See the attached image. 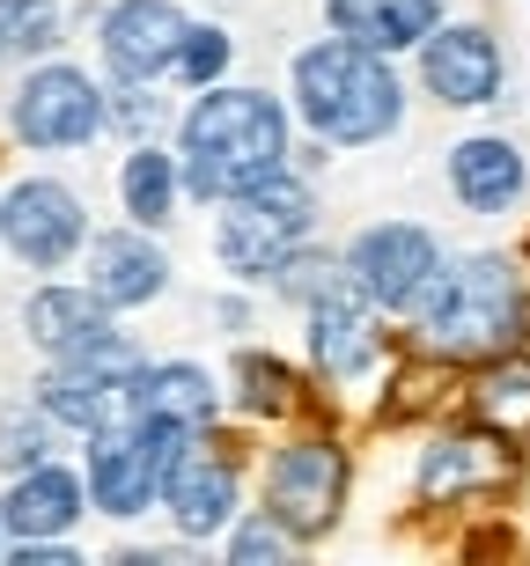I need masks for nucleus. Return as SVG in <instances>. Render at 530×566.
Returning a JSON list of instances; mask_svg holds the SVG:
<instances>
[{"mask_svg": "<svg viewBox=\"0 0 530 566\" xmlns=\"http://www.w3.org/2000/svg\"><path fill=\"white\" fill-rule=\"evenodd\" d=\"M214 412H221V382L199 360H148L141 382H133V420H163V427L207 434Z\"/></svg>", "mask_w": 530, "mask_h": 566, "instance_id": "nucleus-18", "label": "nucleus"}, {"mask_svg": "<svg viewBox=\"0 0 530 566\" xmlns=\"http://www.w3.org/2000/svg\"><path fill=\"white\" fill-rule=\"evenodd\" d=\"M89 515V479H74L66 463H30L15 471L8 501H0V523H8V545H38V537H74V523Z\"/></svg>", "mask_w": 530, "mask_h": 566, "instance_id": "nucleus-16", "label": "nucleus"}, {"mask_svg": "<svg viewBox=\"0 0 530 566\" xmlns=\"http://www.w3.org/2000/svg\"><path fill=\"white\" fill-rule=\"evenodd\" d=\"M310 235H318V191H310V169L288 163V169H273L266 185L221 199L214 258H221V273H229L236 287H266L273 265L295 251V243H310Z\"/></svg>", "mask_w": 530, "mask_h": 566, "instance_id": "nucleus-4", "label": "nucleus"}, {"mask_svg": "<svg viewBox=\"0 0 530 566\" xmlns=\"http://www.w3.org/2000/svg\"><path fill=\"white\" fill-rule=\"evenodd\" d=\"M420 88L443 111H487L509 88V60L487 22H435L420 38Z\"/></svg>", "mask_w": 530, "mask_h": 566, "instance_id": "nucleus-9", "label": "nucleus"}, {"mask_svg": "<svg viewBox=\"0 0 530 566\" xmlns=\"http://www.w3.org/2000/svg\"><path fill=\"white\" fill-rule=\"evenodd\" d=\"M266 287H273L280 302H295L302 316H310V310H324V302H361L354 273H346V258H332V251H310V243H295V251L280 258Z\"/></svg>", "mask_w": 530, "mask_h": 566, "instance_id": "nucleus-24", "label": "nucleus"}, {"mask_svg": "<svg viewBox=\"0 0 530 566\" xmlns=\"http://www.w3.org/2000/svg\"><path fill=\"white\" fill-rule=\"evenodd\" d=\"M324 22L368 52H420V38L443 22V0H324Z\"/></svg>", "mask_w": 530, "mask_h": 566, "instance_id": "nucleus-22", "label": "nucleus"}, {"mask_svg": "<svg viewBox=\"0 0 530 566\" xmlns=\"http://www.w3.org/2000/svg\"><path fill=\"white\" fill-rule=\"evenodd\" d=\"M141 382V376H133ZM133 382L96 376V368H74V360H52L38 376V405L52 412V427H74V434H96V427L133 420Z\"/></svg>", "mask_w": 530, "mask_h": 566, "instance_id": "nucleus-17", "label": "nucleus"}, {"mask_svg": "<svg viewBox=\"0 0 530 566\" xmlns=\"http://www.w3.org/2000/svg\"><path fill=\"white\" fill-rule=\"evenodd\" d=\"M185 30L191 15L177 0H111L104 22H96V52H104L111 82H163L177 66Z\"/></svg>", "mask_w": 530, "mask_h": 566, "instance_id": "nucleus-11", "label": "nucleus"}, {"mask_svg": "<svg viewBox=\"0 0 530 566\" xmlns=\"http://www.w3.org/2000/svg\"><path fill=\"white\" fill-rule=\"evenodd\" d=\"M346 493H354V463H346V449L332 434H295L266 457V507L295 530L302 545L340 530Z\"/></svg>", "mask_w": 530, "mask_h": 566, "instance_id": "nucleus-5", "label": "nucleus"}, {"mask_svg": "<svg viewBox=\"0 0 530 566\" xmlns=\"http://www.w3.org/2000/svg\"><path fill=\"white\" fill-rule=\"evenodd\" d=\"M0 552H8V523H0Z\"/></svg>", "mask_w": 530, "mask_h": 566, "instance_id": "nucleus-30", "label": "nucleus"}, {"mask_svg": "<svg viewBox=\"0 0 530 566\" xmlns=\"http://www.w3.org/2000/svg\"><path fill=\"white\" fill-rule=\"evenodd\" d=\"M177 199H185V163H177V147L133 140V155L118 163V207H126V221H141V229H170Z\"/></svg>", "mask_w": 530, "mask_h": 566, "instance_id": "nucleus-23", "label": "nucleus"}, {"mask_svg": "<svg viewBox=\"0 0 530 566\" xmlns=\"http://www.w3.org/2000/svg\"><path fill=\"white\" fill-rule=\"evenodd\" d=\"M509 485H516V441L487 434V427H457V434H435L420 449L413 501L420 507H471V501H501Z\"/></svg>", "mask_w": 530, "mask_h": 566, "instance_id": "nucleus-8", "label": "nucleus"}, {"mask_svg": "<svg viewBox=\"0 0 530 566\" xmlns=\"http://www.w3.org/2000/svg\"><path fill=\"white\" fill-rule=\"evenodd\" d=\"M22 332H30V346H38L44 360H66V354H82L96 332H111V310L96 302V287H38L30 302H22Z\"/></svg>", "mask_w": 530, "mask_h": 566, "instance_id": "nucleus-21", "label": "nucleus"}, {"mask_svg": "<svg viewBox=\"0 0 530 566\" xmlns=\"http://www.w3.org/2000/svg\"><path fill=\"white\" fill-rule=\"evenodd\" d=\"M413 346L449 368H479L509 346H530V273L509 251L443 258V273L427 280L413 310Z\"/></svg>", "mask_w": 530, "mask_h": 566, "instance_id": "nucleus-1", "label": "nucleus"}, {"mask_svg": "<svg viewBox=\"0 0 530 566\" xmlns=\"http://www.w3.org/2000/svg\"><path fill=\"white\" fill-rule=\"evenodd\" d=\"M60 44V0H0V66L44 60Z\"/></svg>", "mask_w": 530, "mask_h": 566, "instance_id": "nucleus-26", "label": "nucleus"}, {"mask_svg": "<svg viewBox=\"0 0 530 566\" xmlns=\"http://www.w3.org/2000/svg\"><path fill=\"white\" fill-rule=\"evenodd\" d=\"M443 258L449 251L427 221H376V229H361L354 243H346V273H354L361 302L376 316H413L427 280L443 273Z\"/></svg>", "mask_w": 530, "mask_h": 566, "instance_id": "nucleus-7", "label": "nucleus"}, {"mask_svg": "<svg viewBox=\"0 0 530 566\" xmlns=\"http://www.w3.org/2000/svg\"><path fill=\"white\" fill-rule=\"evenodd\" d=\"M52 457V412L44 405H15L0 412V471H30Z\"/></svg>", "mask_w": 530, "mask_h": 566, "instance_id": "nucleus-29", "label": "nucleus"}, {"mask_svg": "<svg viewBox=\"0 0 530 566\" xmlns=\"http://www.w3.org/2000/svg\"><path fill=\"white\" fill-rule=\"evenodd\" d=\"M0 243L30 265V273H60L66 258L89 243V213L60 177H22L0 199Z\"/></svg>", "mask_w": 530, "mask_h": 566, "instance_id": "nucleus-10", "label": "nucleus"}, {"mask_svg": "<svg viewBox=\"0 0 530 566\" xmlns=\"http://www.w3.org/2000/svg\"><path fill=\"white\" fill-rule=\"evenodd\" d=\"M449 199L465 213H479V221H493V213H509L516 199L530 191V163H523V147L501 140V133H471V140L449 147Z\"/></svg>", "mask_w": 530, "mask_h": 566, "instance_id": "nucleus-15", "label": "nucleus"}, {"mask_svg": "<svg viewBox=\"0 0 530 566\" xmlns=\"http://www.w3.org/2000/svg\"><path fill=\"white\" fill-rule=\"evenodd\" d=\"M383 354H391V346H383L368 302H324V310H310V368H318L324 382L368 376Z\"/></svg>", "mask_w": 530, "mask_h": 566, "instance_id": "nucleus-19", "label": "nucleus"}, {"mask_svg": "<svg viewBox=\"0 0 530 566\" xmlns=\"http://www.w3.org/2000/svg\"><path fill=\"white\" fill-rule=\"evenodd\" d=\"M8 126H15L22 147H38V155H66V147H89L111 126V96L89 82L82 66L44 60V66H30V74L15 82Z\"/></svg>", "mask_w": 530, "mask_h": 566, "instance_id": "nucleus-6", "label": "nucleus"}, {"mask_svg": "<svg viewBox=\"0 0 530 566\" xmlns=\"http://www.w3.org/2000/svg\"><path fill=\"white\" fill-rule=\"evenodd\" d=\"M295 545H302V537L280 523L273 507H243V515L229 523L221 559H229V566H280V559H295Z\"/></svg>", "mask_w": 530, "mask_h": 566, "instance_id": "nucleus-27", "label": "nucleus"}, {"mask_svg": "<svg viewBox=\"0 0 530 566\" xmlns=\"http://www.w3.org/2000/svg\"><path fill=\"white\" fill-rule=\"evenodd\" d=\"M288 96H295V118L324 147H376L405 126V82L391 66V52H368L340 30L295 52Z\"/></svg>", "mask_w": 530, "mask_h": 566, "instance_id": "nucleus-3", "label": "nucleus"}, {"mask_svg": "<svg viewBox=\"0 0 530 566\" xmlns=\"http://www.w3.org/2000/svg\"><path fill=\"white\" fill-rule=\"evenodd\" d=\"M229 60H236V38L221 30V22H191L185 30V44H177V82H191V88H214L221 74H229Z\"/></svg>", "mask_w": 530, "mask_h": 566, "instance_id": "nucleus-28", "label": "nucleus"}, {"mask_svg": "<svg viewBox=\"0 0 530 566\" xmlns=\"http://www.w3.org/2000/svg\"><path fill=\"white\" fill-rule=\"evenodd\" d=\"M163 507H170L177 537H221V530L243 515V485H236V463L214 449L207 434L191 441L185 457L170 463V479H163Z\"/></svg>", "mask_w": 530, "mask_h": 566, "instance_id": "nucleus-12", "label": "nucleus"}, {"mask_svg": "<svg viewBox=\"0 0 530 566\" xmlns=\"http://www.w3.org/2000/svg\"><path fill=\"white\" fill-rule=\"evenodd\" d=\"M89 501L104 507L111 523H141L163 501V463L148 457V441H141L133 420L89 434Z\"/></svg>", "mask_w": 530, "mask_h": 566, "instance_id": "nucleus-13", "label": "nucleus"}, {"mask_svg": "<svg viewBox=\"0 0 530 566\" xmlns=\"http://www.w3.org/2000/svg\"><path fill=\"white\" fill-rule=\"evenodd\" d=\"M177 163H185L191 199H236V191L266 185L273 169L295 163V111L266 96V88H229L214 82L191 96L185 126H177Z\"/></svg>", "mask_w": 530, "mask_h": 566, "instance_id": "nucleus-2", "label": "nucleus"}, {"mask_svg": "<svg viewBox=\"0 0 530 566\" xmlns=\"http://www.w3.org/2000/svg\"><path fill=\"white\" fill-rule=\"evenodd\" d=\"M89 287L104 310H148L170 287V251L155 243V229L126 221V229L89 235Z\"/></svg>", "mask_w": 530, "mask_h": 566, "instance_id": "nucleus-14", "label": "nucleus"}, {"mask_svg": "<svg viewBox=\"0 0 530 566\" xmlns=\"http://www.w3.org/2000/svg\"><path fill=\"white\" fill-rule=\"evenodd\" d=\"M465 412H471V427H487V434L530 449V346H509V354H493V360L471 368Z\"/></svg>", "mask_w": 530, "mask_h": 566, "instance_id": "nucleus-20", "label": "nucleus"}, {"mask_svg": "<svg viewBox=\"0 0 530 566\" xmlns=\"http://www.w3.org/2000/svg\"><path fill=\"white\" fill-rule=\"evenodd\" d=\"M229 390H236V412H251V420H288L302 405V376L280 354H258V346H243L229 360Z\"/></svg>", "mask_w": 530, "mask_h": 566, "instance_id": "nucleus-25", "label": "nucleus"}]
</instances>
